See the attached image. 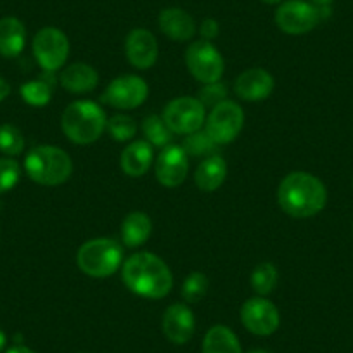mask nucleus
<instances>
[{"instance_id":"nucleus-1","label":"nucleus","mask_w":353,"mask_h":353,"mask_svg":"<svg viewBox=\"0 0 353 353\" xmlns=\"http://www.w3.org/2000/svg\"><path fill=\"white\" fill-rule=\"evenodd\" d=\"M121 277L132 293L159 300L172 291L173 277L168 265L152 253H135L125 260Z\"/></svg>"},{"instance_id":"nucleus-2","label":"nucleus","mask_w":353,"mask_h":353,"mask_svg":"<svg viewBox=\"0 0 353 353\" xmlns=\"http://www.w3.org/2000/svg\"><path fill=\"white\" fill-rule=\"evenodd\" d=\"M277 199L283 212L293 219H310L324 210L327 191L312 173L293 172L281 182Z\"/></svg>"},{"instance_id":"nucleus-3","label":"nucleus","mask_w":353,"mask_h":353,"mask_svg":"<svg viewBox=\"0 0 353 353\" xmlns=\"http://www.w3.org/2000/svg\"><path fill=\"white\" fill-rule=\"evenodd\" d=\"M108 125L106 113L92 101H77L64 110L61 128L74 144H92L104 134Z\"/></svg>"},{"instance_id":"nucleus-4","label":"nucleus","mask_w":353,"mask_h":353,"mask_svg":"<svg viewBox=\"0 0 353 353\" xmlns=\"http://www.w3.org/2000/svg\"><path fill=\"white\" fill-rule=\"evenodd\" d=\"M25 172L40 185H61L73 172V163L68 152L56 145H37L25 158Z\"/></svg>"},{"instance_id":"nucleus-5","label":"nucleus","mask_w":353,"mask_h":353,"mask_svg":"<svg viewBox=\"0 0 353 353\" xmlns=\"http://www.w3.org/2000/svg\"><path fill=\"white\" fill-rule=\"evenodd\" d=\"M123 250L118 241L110 237H97L81 244L77 253V263L83 274L96 279H104L121 267Z\"/></svg>"},{"instance_id":"nucleus-6","label":"nucleus","mask_w":353,"mask_h":353,"mask_svg":"<svg viewBox=\"0 0 353 353\" xmlns=\"http://www.w3.org/2000/svg\"><path fill=\"white\" fill-rule=\"evenodd\" d=\"M324 6L307 0H284L276 11V23L288 35H305L312 32L324 18Z\"/></svg>"},{"instance_id":"nucleus-7","label":"nucleus","mask_w":353,"mask_h":353,"mask_svg":"<svg viewBox=\"0 0 353 353\" xmlns=\"http://www.w3.org/2000/svg\"><path fill=\"white\" fill-rule=\"evenodd\" d=\"M33 54L43 71L56 73L66 63L70 56L68 37L54 26H46L33 39Z\"/></svg>"},{"instance_id":"nucleus-8","label":"nucleus","mask_w":353,"mask_h":353,"mask_svg":"<svg viewBox=\"0 0 353 353\" xmlns=\"http://www.w3.org/2000/svg\"><path fill=\"white\" fill-rule=\"evenodd\" d=\"M244 125L243 108L232 101L216 104L206 120V134L216 145L230 144L241 134Z\"/></svg>"},{"instance_id":"nucleus-9","label":"nucleus","mask_w":353,"mask_h":353,"mask_svg":"<svg viewBox=\"0 0 353 353\" xmlns=\"http://www.w3.org/2000/svg\"><path fill=\"white\" fill-rule=\"evenodd\" d=\"M185 64L196 80L201 83L219 81L223 74V57L208 40H198L189 46L185 52Z\"/></svg>"},{"instance_id":"nucleus-10","label":"nucleus","mask_w":353,"mask_h":353,"mask_svg":"<svg viewBox=\"0 0 353 353\" xmlns=\"http://www.w3.org/2000/svg\"><path fill=\"white\" fill-rule=\"evenodd\" d=\"M205 110L201 101L194 97H179L166 104L163 120L173 134L189 135L198 132L205 123Z\"/></svg>"},{"instance_id":"nucleus-11","label":"nucleus","mask_w":353,"mask_h":353,"mask_svg":"<svg viewBox=\"0 0 353 353\" xmlns=\"http://www.w3.org/2000/svg\"><path fill=\"white\" fill-rule=\"evenodd\" d=\"M241 322L251 334L270 336L279 327V310L267 298H251L241 307Z\"/></svg>"},{"instance_id":"nucleus-12","label":"nucleus","mask_w":353,"mask_h":353,"mask_svg":"<svg viewBox=\"0 0 353 353\" xmlns=\"http://www.w3.org/2000/svg\"><path fill=\"white\" fill-rule=\"evenodd\" d=\"M148 83L141 77L127 74V77L114 78L108 85L103 101L117 110H135L148 99Z\"/></svg>"},{"instance_id":"nucleus-13","label":"nucleus","mask_w":353,"mask_h":353,"mask_svg":"<svg viewBox=\"0 0 353 353\" xmlns=\"http://www.w3.org/2000/svg\"><path fill=\"white\" fill-rule=\"evenodd\" d=\"M189 172V154L182 145L170 144L161 149L156 159V179L165 188H176Z\"/></svg>"},{"instance_id":"nucleus-14","label":"nucleus","mask_w":353,"mask_h":353,"mask_svg":"<svg viewBox=\"0 0 353 353\" xmlns=\"http://www.w3.org/2000/svg\"><path fill=\"white\" fill-rule=\"evenodd\" d=\"M163 332L175 345H185L192 338L196 329L194 314L184 303L170 305L163 315Z\"/></svg>"},{"instance_id":"nucleus-15","label":"nucleus","mask_w":353,"mask_h":353,"mask_svg":"<svg viewBox=\"0 0 353 353\" xmlns=\"http://www.w3.org/2000/svg\"><path fill=\"white\" fill-rule=\"evenodd\" d=\"M125 52L132 66L137 70H148L154 66L158 59V42L149 30L135 28L125 40Z\"/></svg>"},{"instance_id":"nucleus-16","label":"nucleus","mask_w":353,"mask_h":353,"mask_svg":"<svg viewBox=\"0 0 353 353\" xmlns=\"http://www.w3.org/2000/svg\"><path fill=\"white\" fill-rule=\"evenodd\" d=\"M234 90L241 99L250 103L263 101L272 94L274 77L263 68H251L237 77Z\"/></svg>"},{"instance_id":"nucleus-17","label":"nucleus","mask_w":353,"mask_h":353,"mask_svg":"<svg viewBox=\"0 0 353 353\" xmlns=\"http://www.w3.org/2000/svg\"><path fill=\"white\" fill-rule=\"evenodd\" d=\"M159 28L168 39L176 42H188L196 35V23L189 12L179 8L163 9L159 12Z\"/></svg>"},{"instance_id":"nucleus-18","label":"nucleus","mask_w":353,"mask_h":353,"mask_svg":"<svg viewBox=\"0 0 353 353\" xmlns=\"http://www.w3.org/2000/svg\"><path fill=\"white\" fill-rule=\"evenodd\" d=\"M59 83L73 94H87L97 87L99 74L88 64L74 63L68 66L66 70L61 71Z\"/></svg>"},{"instance_id":"nucleus-19","label":"nucleus","mask_w":353,"mask_h":353,"mask_svg":"<svg viewBox=\"0 0 353 353\" xmlns=\"http://www.w3.org/2000/svg\"><path fill=\"white\" fill-rule=\"evenodd\" d=\"M26 43V28L14 16L0 19V56L12 59L23 52Z\"/></svg>"},{"instance_id":"nucleus-20","label":"nucleus","mask_w":353,"mask_h":353,"mask_svg":"<svg viewBox=\"0 0 353 353\" xmlns=\"http://www.w3.org/2000/svg\"><path fill=\"white\" fill-rule=\"evenodd\" d=\"M152 163V145L148 141H135L123 149L120 158L121 170L128 176H142Z\"/></svg>"},{"instance_id":"nucleus-21","label":"nucleus","mask_w":353,"mask_h":353,"mask_svg":"<svg viewBox=\"0 0 353 353\" xmlns=\"http://www.w3.org/2000/svg\"><path fill=\"white\" fill-rule=\"evenodd\" d=\"M227 176V163L222 156L212 154L205 159L203 163H199V166L196 168L194 181L201 191L205 192H213L223 184Z\"/></svg>"},{"instance_id":"nucleus-22","label":"nucleus","mask_w":353,"mask_h":353,"mask_svg":"<svg viewBox=\"0 0 353 353\" xmlns=\"http://www.w3.org/2000/svg\"><path fill=\"white\" fill-rule=\"evenodd\" d=\"M151 230V219L145 213L132 212L121 222V241L127 248H139L149 239Z\"/></svg>"},{"instance_id":"nucleus-23","label":"nucleus","mask_w":353,"mask_h":353,"mask_svg":"<svg viewBox=\"0 0 353 353\" xmlns=\"http://www.w3.org/2000/svg\"><path fill=\"white\" fill-rule=\"evenodd\" d=\"M56 77L54 73H46L42 74L40 78L32 81H26V83L21 85L19 88V92H21L23 101L30 106H35V108H42L47 106L52 99V94H54V88H56Z\"/></svg>"},{"instance_id":"nucleus-24","label":"nucleus","mask_w":353,"mask_h":353,"mask_svg":"<svg viewBox=\"0 0 353 353\" xmlns=\"http://www.w3.org/2000/svg\"><path fill=\"white\" fill-rule=\"evenodd\" d=\"M203 353H243V348L229 327L213 325L203 339Z\"/></svg>"},{"instance_id":"nucleus-25","label":"nucleus","mask_w":353,"mask_h":353,"mask_svg":"<svg viewBox=\"0 0 353 353\" xmlns=\"http://www.w3.org/2000/svg\"><path fill=\"white\" fill-rule=\"evenodd\" d=\"M142 132H144L149 144L156 145V148L163 149L172 144L173 132L165 123L163 117H158V114H149V117L144 118V121H142Z\"/></svg>"},{"instance_id":"nucleus-26","label":"nucleus","mask_w":353,"mask_h":353,"mask_svg":"<svg viewBox=\"0 0 353 353\" xmlns=\"http://www.w3.org/2000/svg\"><path fill=\"white\" fill-rule=\"evenodd\" d=\"M251 286L258 296H267L277 286V269L269 261L256 265L251 274Z\"/></svg>"},{"instance_id":"nucleus-27","label":"nucleus","mask_w":353,"mask_h":353,"mask_svg":"<svg viewBox=\"0 0 353 353\" xmlns=\"http://www.w3.org/2000/svg\"><path fill=\"white\" fill-rule=\"evenodd\" d=\"M25 149V137L21 130L11 123L0 125V152L9 158L21 154Z\"/></svg>"},{"instance_id":"nucleus-28","label":"nucleus","mask_w":353,"mask_h":353,"mask_svg":"<svg viewBox=\"0 0 353 353\" xmlns=\"http://www.w3.org/2000/svg\"><path fill=\"white\" fill-rule=\"evenodd\" d=\"M106 128L111 134V137L118 142L130 141L135 135V132H137V125L127 114H114V117H111L108 120Z\"/></svg>"},{"instance_id":"nucleus-29","label":"nucleus","mask_w":353,"mask_h":353,"mask_svg":"<svg viewBox=\"0 0 353 353\" xmlns=\"http://www.w3.org/2000/svg\"><path fill=\"white\" fill-rule=\"evenodd\" d=\"M206 291H208V277L201 272H192L182 286V296L188 303H198L205 298Z\"/></svg>"},{"instance_id":"nucleus-30","label":"nucleus","mask_w":353,"mask_h":353,"mask_svg":"<svg viewBox=\"0 0 353 353\" xmlns=\"http://www.w3.org/2000/svg\"><path fill=\"white\" fill-rule=\"evenodd\" d=\"M182 148H184V151L188 152V154L203 156V154H212V152L215 151L216 144L212 141V137L206 134V130L205 132L198 130L188 135V139L184 141Z\"/></svg>"},{"instance_id":"nucleus-31","label":"nucleus","mask_w":353,"mask_h":353,"mask_svg":"<svg viewBox=\"0 0 353 353\" xmlns=\"http://www.w3.org/2000/svg\"><path fill=\"white\" fill-rule=\"evenodd\" d=\"M21 176V166L12 158H0V194L14 189Z\"/></svg>"},{"instance_id":"nucleus-32","label":"nucleus","mask_w":353,"mask_h":353,"mask_svg":"<svg viewBox=\"0 0 353 353\" xmlns=\"http://www.w3.org/2000/svg\"><path fill=\"white\" fill-rule=\"evenodd\" d=\"M227 96L225 85L220 81H213V83H205V87L199 90V101L205 108H215L216 104L223 103Z\"/></svg>"},{"instance_id":"nucleus-33","label":"nucleus","mask_w":353,"mask_h":353,"mask_svg":"<svg viewBox=\"0 0 353 353\" xmlns=\"http://www.w3.org/2000/svg\"><path fill=\"white\" fill-rule=\"evenodd\" d=\"M219 32H220V26L213 18H206L205 21L201 23V26H199V33H201L203 40H208V42L215 39V37L219 35Z\"/></svg>"},{"instance_id":"nucleus-34","label":"nucleus","mask_w":353,"mask_h":353,"mask_svg":"<svg viewBox=\"0 0 353 353\" xmlns=\"http://www.w3.org/2000/svg\"><path fill=\"white\" fill-rule=\"evenodd\" d=\"M9 94H11V85H9V81L6 78L0 77V103L8 99Z\"/></svg>"},{"instance_id":"nucleus-35","label":"nucleus","mask_w":353,"mask_h":353,"mask_svg":"<svg viewBox=\"0 0 353 353\" xmlns=\"http://www.w3.org/2000/svg\"><path fill=\"white\" fill-rule=\"evenodd\" d=\"M6 353H35V352L25 345H16V346H12V348H9Z\"/></svg>"},{"instance_id":"nucleus-36","label":"nucleus","mask_w":353,"mask_h":353,"mask_svg":"<svg viewBox=\"0 0 353 353\" xmlns=\"http://www.w3.org/2000/svg\"><path fill=\"white\" fill-rule=\"evenodd\" d=\"M6 345H8V336H6V332L0 329V352L6 348Z\"/></svg>"},{"instance_id":"nucleus-37","label":"nucleus","mask_w":353,"mask_h":353,"mask_svg":"<svg viewBox=\"0 0 353 353\" xmlns=\"http://www.w3.org/2000/svg\"><path fill=\"white\" fill-rule=\"evenodd\" d=\"M310 2H314L315 6H329L332 0H310Z\"/></svg>"},{"instance_id":"nucleus-38","label":"nucleus","mask_w":353,"mask_h":353,"mask_svg":"<svg viewBox=\"0 0 353 353\" xmlns=\"http://www.w3.org/2000/svg\"><path fill=\"white\" fill-rule=\"evenodd\" d=\"M261 2H265V4H269V6H274V4H281V2H284V0H261Z\"/></svg>"},{"instance_id":"nucleus-39","label":"nucleus","mask_w":353,"mask_h":353,"mask_svg":"<svg viewBox=\"0 0 353 353\" xmlns=\"http://www.w3.org/2000/svg\"><path fill=\"white\" fill-rule=\"evenodd\" d=\"M250 353H269V352H265V350H253V352Z\"/></svg>"},{"instance_id":"nucleus-40","label":"nucleus","mask_w":353,"mask_h":353,"mask_svg":"<svg viewBox=\"0 0 353 353\" xmlns=\"http://www.w3.org/2000/svg\"><path fill=\"white\" fill-rule=\"evenodd\" d=\"M352 227H353V223H352Z\"/></svg>"}]
</instances>
